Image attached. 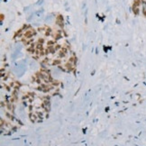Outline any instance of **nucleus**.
I'll return each mask as SVG.
<instances>
[{
    "label": "nucleus",
    "instance_id": "1",
    "mask_svg": "<svg viewBox=\"0 0 146 146\" xmlns=\"http://www.w3.org/2000/svg\"><path fill=\"white\" fill-rule=\"evenodd\" d=\"M42 15H43V11H38L35 12V14H33L32 16L29 18V20H32L33 22H35V23H39L42 19Z\"/></svg>",
    "mask_w": 146,
    "mask_h": 146
}]
</instances>
